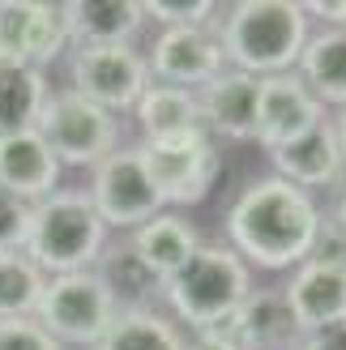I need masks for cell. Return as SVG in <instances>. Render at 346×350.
Here are the masks:
<instances>
[{
  "label": "cell",
  "instance_id": "obj_1",
  "mask_svg": "<svg viewBox=\"0 0 346 350\" xmlns=\"http://www.w3.org/2000/svg\"><path fill=\"white\" fill-rule=\"evenodd\" d=\"M321 209L312 192L265 175L252 180L227 209V248L252 269L282 273L308 260L321 231Z\"/></svg>",
  "mask_w": 346,
  "mask_h": 350
},
{
  "label": "cell",
  "instance_id": "obj_2",
  "mask_svg": "<svg viewBox=\"0 0 346 350\" xmlns=\"http://www.w3.org/2000/svg\"><path fill=\"white\" fill-rule=\"evenodd\" d=\"M222 60L248 77L295 73L304 43L312 39V17L304 0H235L214 22Z\"/></svg>",
  "mask_w": 346,
  "mask_h": 350
},
{
  "label": "cell",
  "instance_id": "obj_3",
  "mask_svg": "<svg viewBox=\"0 0 346 350\" xmlns=\"http://www.w3.org/2000/svg\"><path fill=\"white\" fill-rule=\"evenodd\" d=\"M107 226L85 188H56L51 197L30 205V226L22 252L47 278L94 269V260L107 248Z\"/></svg>",
  "mask_w": 346,
  "mask_h": 350
},
{
  "label": "cell",
  "instance_id": "obj_4",
  "mask_svg": "<svg viewBox=\"0 0 346 350\" xmlns=\"http://www.w3.org/2000/svg\"><path fill=\"white\" fill-rule=\"evenodd\" d=\"M252 273L227 243H201L197 256L163 282V299L176 312V321L197 329V334H214L222 329L235 308L248 299Z\"/></svg>",
  "mask_w": 346,
  "mask_h": 350
},
{
  "label": "cell",
  "instance_id": "obj_5",
  "mask_svg": "<svg viewBox=\"0 0 346 350\" xmlns=\"http://www.w3.org/2000/svg\"><path fill=\"white\" fill-rule=\"evenodd\" d=\"M47 150L60 167H98L111 150H120V124L111 111L94 107L77 90H51L39 120H34Z\"/></svg>",
  "mask_w": 346,
  "mask_h": 350
},
{
  "label": "cell",
  "instance_id": "obj_6",
  "mask_svg": "<svg viewBox=\"0 0 346 350\" xmlns=\"http://www.w3.org/2000/svg\"><path fill=\"white\" fill-rule=\"evenodd\" d=\"M116 317H120V308L111 299L107 282L94 269L47 278L39 312H34V321L60 346H98V338L111 329Z\"/></svg>",
  "mask_w": 346,
  "mask_h": 350
},
{
  "label": "cell",
  "instance_id": "obj_7",
  "mask_svg": "<svg viewBox=\"0 0 346 350\" xmlns=\"http://www.w3.org/2000/svg\"><path fill=\"white\" fill-rule=\"evenodd\" d=\"M137 150H142V163L163 209L171 205L176 214L188 205H201L222 175V154L205 133L180 137V142H142Z\"/></svg>",
  "mask_w": 346,
  "mask_h": 350
},
{
  "label": "cell",
  "instance_id": "obj_8",
  "mask_svg": "<svg viewBox=\"0 0 346 350\" xmlns=\"http://www.w3.org/2000/svg\"><path fill=\"white\" fill-rule=\"evenodd\" d=\"M90 201L98 209V218L107 231H137L142 222H150L154 214H163V201L150 184V171L142 163L137 146H120L107 159L94 167V184L85 188Z\"/></svg>",
  "mask_w": 346,
  "mask_h": 350
},
{
  "label": "cell",
  "instance_id": "obj_9",
  "mask_svg": "<svg viewBox=\"0 0 346 350\" xmlns=\"http://www.w3.org/2000/svg\"><path fill=\"white\" fill-rule=\"evenodd\" d=\"M68 77L81 98H90L103 111H133L137 98L146 94L150 85V68L146 56L137 47H77L73 60H68Z\"/></svg>",
  "mask_w": 346,
  "mask_h": 350
},
{
  "label": "cell",
  "instance_id": "obj_10",
  "mask_svg": "<svg viewBox=\"0 0 346 350\" xmlns=\"http://www.w3.org/2000/svg\"><path fill=\"white\" fill-rule=\"evenodd\" d=\"M150 81L159 85H180V90H201L210 85L227 60H222V47H218V34L214 26H184V30H159L150 43Z\"/></svg>",
  "mask_w": 346,
  "mask_h": 350
},
{
  "label": "cell",
  "instance_id": "obj_11",
  "mask_svg": "<svg viewBox=\"0 0 346 350\" xmlns=\"http://www.w3.org/2000/svg\"><path fill=\"white\" fill-rule=\"evenodd\" d=\"M68 51L60 5L51 0H0V64L47 68Z\"/></svg>",
  "mask_w": 346,
  "mask_h": 350
},
{
  "label": "cell",
  "instance_id": "obj_12",
  "mask_svg": "<svg viewBox=\"0 0 346 350\" xmlns=\"http://www.w3.org/2000/svg\"><path fill=\"white\" fill-rule=\"evenodd\" d=\"M321 120H325V107L308 94V85L295 73H278V77L256 81V133H252V142L265 154L300 142Z\"/></svg>",
  "mask_w": 346,
  "mask_h": 350
},
{
  "label": "cell",
  "instance_id": "obj_13",
  "mask_svg": "<svg viewBox=\"0 0 346 350\" xmlns=\"http://www.w3.org/2000/svg\"><path fill=\"white\" fill-rule=\"evenodd\" d=\"M68 47H133L146 26L142 0H64L60 5Z\"/></svg>",
  "mask_w": 346,
  "mask_h": 350
},
{
  "label": "cell",
  "instance_id": "obj_14",
  "mask_svg": "<svg viewBox=\"0 0 346 350\" xmlns=\"http://www.w3.org/2000/svg\"><path fill=\"white\" fill-rule=\"evenodd\" d=\"M269 163H274L278 180L295 184L304 192L342 188V180H346V159H342V146H338V133H334L330 120H321L317 129H308L300 142L274 150Z\"/></svg>",
  "mask_w": 346,
  "mask_h": 350
},
{
  "label": "cell",
  "instance_id": "obj_15",
  "mask_svg": "<svg viewBox=\"0 0 346 350\" xmlns=\"http://www.w3.org/2000/svg\"><path fill=\"white\" fill-rule=\"evenodd\" d=\"M282 299L304 338L321 334V329H334V325H346V273L317 265V260H304V265L291 269Z\"/></svg>",
  "mask_w": 346,
  "mask_h": 350
},
{
  "label": "cell",
  "instance_id": "obj_16",
  "mask_svg": "<svg viewBox=\"0 0 346 350\" xmlns=\"http://www.w3.org/2000/svg\"><path fill=\"white\" fill-rule=\"evenodd\" d=\"M201 107V129L205 137H222V142H252L256 133V77L222 68V73L197 90Z\"/></svg>",
  "mask_w": 346,
  "mask_h": 350
},
{
  "label": "cell",
  "instance_id": "obj_17",
  "mask_svg": "<svg viewBox=\"0 0 346 350\" xmlns=\"http://www.w3.org/2000/svg\"><path fill=\"white\" fill-rule=\"evenodd\" d=\"M0 188L13 192L17 201H43L60 188V163L39 137V129L5 133L0 137Z\"/></svg>",
  "mask_w": 346,
  "mask_h": 350
},
{
  "label": "cell",
  "instance_id": "obj_18",
  "mask_svg": "<svg viewBox=\"0 0 346 350\" xmlns=\"http://www.w3.org/2000/svg\"><path fill=\"white\" fill-rule=\"evenodd\" d=\"M222 334L239 342L244 350H300V342H304L282 291H256V286L235 308V317L222 325Z\"/></svg>",
  "mask_w": 346,
  "mask_h": 350
},
{
  "label": "cell",
  "instance_id": "obj_19",
  "mask_svg": "<svg viewBox=\"0 0 346 350\" xmlns=\"http://www.w3.org/2000/svg\"><path fill=\"white\" fill-rule=\"evenodd\" d=\"M129 243L137 248V256L150 265V273L159 278V282H167V278H176L188 260L197 256L201 231L184 214H176V209H163V214H154L150 222L137 226V231L129 235Z\"/></svg>",
  "mask_w": 346,
  "mask_h": 350
},
{
  "label": "cell",
  "instance_id": "obj_20",
  "mask_svg": "<svg viewBox=\"0 0 346 350\" xmlns=\"http://www.w3.org/2000/svg\"><path fill=\"white\" fill-rule=\"evenodd\" d=\"M137 124H142L146 142H180V137H197L201 129V107L193 90H180V85H159L150 81L146 94L137 98Z\"/></svg>",
  "mask_w": 346,
  "mask_h": 350
},
{
  "label": "cell",
  "instance_id": "obj_21",
  "mask_svg": "<svg viewBox=\"0 0 346 350\" xmlns=\"http://www.w3.org/2000/svg\"><path fill=\"white\" fill-rule=\"evenodd\" d=\"M295 77L321 107H346V30H317L300 51Z\"/></svg>",
  "mask_w": 346,
  "mask_h": 350
},
{
  "label": "cell",
  "instance_id": "obj_22",
  "mask_svg": "<svg viewBox=\"0 0 346 350\" xmlns=\"http://www.w3.org/2000/svg\"><path fill=\"white\" fill-rule=\"evenodd\" d=\"M94 273L107 282V291H111V299H116L120 312H150V299L163 295V282L150 273V265L137 256V248L129 239L107 243L103 256L94 260Z\"/></svg>",
  "mask_w": 346,
  "mask_h": 350
},
{
  "label": "cell",
  "instance_id": "obj_23",
  "mask_svg": "<svg viewBox=\"0 0 346 350\" xmlns=\"http://www.w3.org/2000/svg\"><path fill=\"white\" fill-rule=\"evenodd\" d=\"M51 94L43 68H22V64H0V137L34 129L43 103Z\"/></svg>",
  "mask_w": 346,
  "mask_h": 350
},
{
  "label": "cell",
  "instance_id": "obj_24",
  "mask_svg": "<svg viewBox=\"0 0 346 350\" xmlns=\"http://www.w3.org/2000/svg\"><path fill=\"white\" fill-rule=\"evenodd\" d=\"M94 350H184V334L159 312H120Z\"/></svg>",
  "mask_w": 346,
  "mask_h": 350
},
{
  "label": "cell",
  "instance_id": "obj_25",
  "mask_svg": "<svg viewBox=\"0 0 346 350\" xmlns=\"http://www.w3.org/2000/svg\"><path fill=\"white\" fill-rule=\"evenodd\" d=\"M47 273L26 252L0 256V321H30L39 312Z\"/></svg>",
  "mask_w": 346,
  "mask_h": 350
},
{
  "label": "cell",
  "instance_id": "obj_26",
  "mask_svg": "<svg viewBox=\"0 0 346 350\" xmlns=\"http://www.w3.org/2000/svg\"><path fill=\"white\" fill-rule=\"evenodd\" d=\"M146 22H159L163 30H184V26H214L218 5L214 0H142Z\"/></svg>",
  "mask_w": 346,
  "mask_h": 350
},
{
  "label": "cell",
  "instance_id": "obj_27",
  "mask_svg": "<svg viewBox=\"0 0 346 350\" xmlns=\"http://www.w3.org/2000/svg\"><path fill=\"white\" fill-rule=\"evenodd\" d=\"M26 226H30V205L0 188V256H5V252H22Z\"/></svg>",
  "mask_w": 346,
  "mask_h": 350
},
{
  "label": "cell",
  "instance_id": "obj_28",
  "mask_svg": "<svg viewBox=\"0 0 346 350\" xmlns=\"http://www.w3.org/2000/svg\"><path fill=\"white\" fill-rule=\"evenodd\" d=\"M0 350H64L39 321H0Z\"/></svg>",
  "mask_w": 346,
  "mask_h": 350
},
{
  "label": "cell",
  "instance_id": "obj_29",
  "mask_svg": "<svg viewBox=\"0 0 346 350\" xmlns=\"http://www.w3.org/2000/svg\"><path fill=\"white\" fill-rule=\"evenodd\" d=\"M308 260L346 273V226L338 218H321V231H317V243H312V252H308Z\"/></svg>",
  "mask_w": 346,
  "mask_h": 350
},
{
  "label": "cell",
  "instance_id": "obj_30",
  "mask_svg": "<svg viewBox=\"0 0 346 350\" xmlns=\"http://www.w3.org/2000/svg\"><path fill=\"white\" fill-rule=\"evenodd\" d=\"M300 350H346V325L321 329V334H308V338L300 342Z\"/></svg>",
  "mask_w": 346,
  "mask_h": 350
},
{
  "label": "cell",
  "instance_id": "obj_31",
  "mask_svg": "<svg viewBox=\"0 0 346 350\" xmlns=\"http://www.w3.org/2000/svg\"><path fill=\"white\" fill-rule=\"evenodd\" d=\"M308 17H325L330 30H346V0H334V5H325V0H308Z\"/></svg>",
  "mask_w": 346,
  "mask_h": 350
},
{
  "label": "cell",
  "instance_id": "obj_32",
  "mask_svg": "<svg viewBox=\"0 0 346 350\" xmlns=\"http://www.w3.org/2000/svg\"><path fill=\"white\" fill-rule=\"evenodd\" d=\"M184 350H244V346L231 342L222 329H214V334H197L193 342H184Z\"/></svg>",
  "mask_w": 346,
  "mask_h": 350
},
{
  "label": "cell",
  "instance_id": "obj_33",
  "mask_svg": "<svg viewBox=\"0 0 346 350\" xmlns=\"http://www.w3.org/2000/svg\"><path fill=\"white\" fill-rule=\"evenodd\" d=\"M334 133H338V146H342V159H346V107H342V116L334 120Z\"/></svg>",
  "mask_w": 346,
  "mask_h": 350
},
{
  "label": "cell",
  "instance_id": "obj_34",
  "mask_svg": "<svg viewBox=\"0 0 346 350\" xmlns=\"http://www.w3.org/2000/svg\"><path fill=\"white\" fill-rule=\"evenodd\" d=\"M334 218L346 226V180H342V188H338V209H334Z\"/></svg>",
  "mask_w": 346,
  "mask_h": 350
}]
</instances>
